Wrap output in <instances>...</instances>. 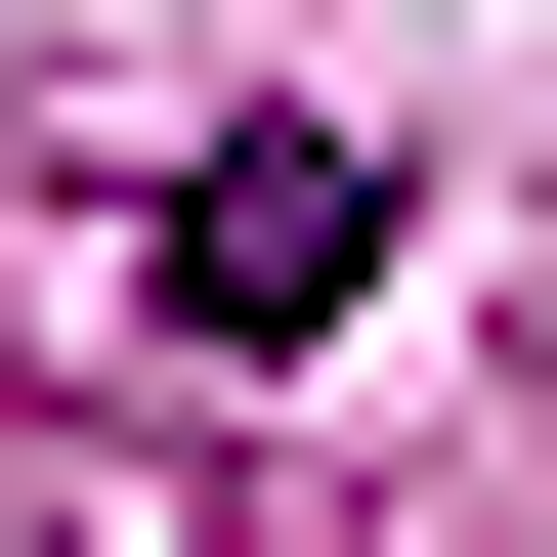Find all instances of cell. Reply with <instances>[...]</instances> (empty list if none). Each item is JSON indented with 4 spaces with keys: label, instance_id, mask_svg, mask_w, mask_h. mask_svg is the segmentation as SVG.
Listing matches in <instances>:
<instances>
[{
    "label": "cell",
    "instance_id": "1",
    "mask_svg": "<svg viewBox=\"0 0 557 557\" xmlns=\"http://www.w3.org/2000/svg\"><path fill=\"white\" fill-rule=\"evenodd\" d=\"M386 300V129H214L172 172V344H344Z\"/></svg>",
    "mask_w": 557,
    "mask_h": 557
}]
</instances>
